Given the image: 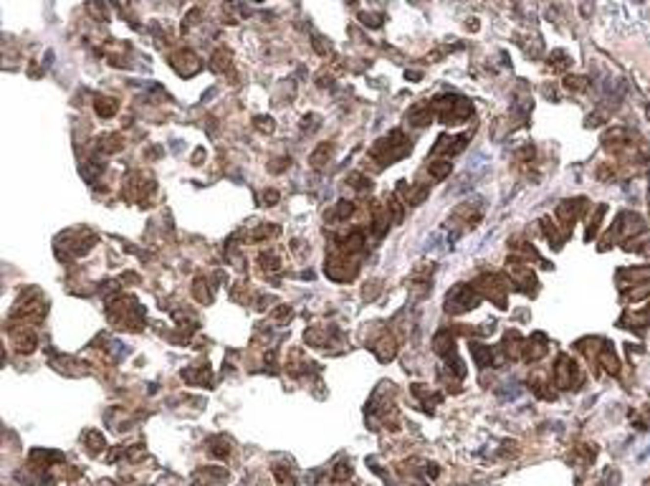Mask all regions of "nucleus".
<instances>
[{"mask_svg":"<svg viewBox=\"0 0 650 486\" xmlns=\"http://www.w3.org/2000/svg\"><path fill=\"white\" fill-rule=\"evenodd\" d=\"M96 112H99L101 116H112V114L116 112V101H114V99H99Z\"/></svg>","mask_w":650,"mask_h":486,"instance_id":"nucleus-1","label":"nucleus"}]
</instances>
